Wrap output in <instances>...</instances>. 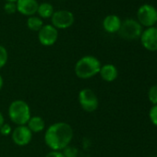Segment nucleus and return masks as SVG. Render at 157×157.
Returning <instances> with one entry per match:
<instances>
[{"label":"nucleus","mask_w":157,"mask_h":157,"mask_svg":"<svg viewBox=\"0 0 157 157\" xmlns=\"http://www.w3.org/2000/svg\"><path fill=\"white\" fill-rule=\"evenodd\" d=\"M12 141L18 146H26L33 140V132L26 125L17 126L11 133Z\"/></svg>","instance_id":"nucleus-8"},{"label":"nucleus","mask_w":157,"mask_h":157,"mask_svg":"<svg viewBox=\"0 0 157 157\" xmlns=\"http://www.w3.org/2000/svg\"><path fill=\"white\" fill-rule=\"evenodd\" d=\"M121 20L117 15H108L103 21V27L108 33H118L121 26Z\"/></svg>","instance_id":"nucleus-13"},{"label":"nucleus","mask_w":157,"mask_h":157,"mask_svg":"<svg viewBox=\"0 0 157 157\" xmlns=\"http://www.w3.org/2000/svg\"><path fill=\"white\" fill-rule=\"evenodd\" d=\"M54 8L50 3H42L38 7L37 13L39 16L43 19H48L51 18L52 15L54 14Z\"/></svg>","instance_id":"nucleus-15"},{"label":"nucleus","mask_w":157,"mask_h":157,"mask_svg":"<svg viewBox=\"0 0 157 157\" xmlns=\"http://www.w3.org/2000/svg\"><path fill=\"white\" fill-rule=\"evenodd\" d=\"M142 31V26L139 23L138 21L134 19H127L121 22L118 34L121 38L131 41L140 38Z\"/></svg>","instance_id":"nucleus-4"},{"label":"nucleus","mask_w":157,"mask_h":157,"mask_svg":"<svg viewBox=\"0 0 157 157\" xmlns=\"http://www.w3.org/2000/svg\"><path fill=\"white\" fill-rule=\"evenodd\" d=\"M58 38V31L53 25H44L38 32V40L44 46H52Z\"/></svg>","instance_id":"nucleus-9"},{"label":"nucleus","mask_w":157,"mask_h":157,"mask_svg":"<svg viewBox=\"0 0 157 157\" xmlns=\"http://www.w3.org/2000/svg\"><path fill=\"white\" fill-rule=\"evenodd\" d=\"M3 86H4V80H3V77L0 75V91L2 90Z\"/></svg>","instance_id":"nucleus-25"},{"label":"nucleus","mask_w":157,"mask_h":157,"mask_svg":"<svg viewBox=\"0 0 157 157\" xmlns=\"http://www.w3.org/2000/svg\"><path fill=\"white\" fill-rule=\"evenodd\" d=\"M44 157H65L61 151H51Z\"/></svg>","instance_id":"nucleus-23"},{"label":"nucleus","mask_w":157,"mask_h":157,"mask_svg":"<svg viewBox=\"0 0 157 157\" xmlns=\"http://www.w3.org/2000/svg\"><path fill=\"white\" fill-rule=\"evenodd\" d=\"M63 155L65 157H78V151L76 147L74 146H70L68 145L67 147H66L63 151H61Z\"/></svg>","instance_id":"nucleus-18"},{"label":"nucleus","mask_w":157,"mask_h":157,"mask_svg":"<svg viewBox=\"0 0 157 157\" xmlns=\"http://www.w3.org/2000/svg\"><path fill=\"white\" fill-rule=\"evenodd\" d=\"M74 136L72 127L66 122H56L50 125L44 133V142L51 151H63Z\"/></svg>","instance_id":"nucleus-1"},{"label":"nucleus","mask_w":157,"mask_h":157,"mask_svg":"<svg viewBox=\"0 0 157 157\" xmlns=\"http://www.w3.org/2000/svg\"><path fill=\"white\" fill-rule=\"evenodd\" d=\"M99 75L101 76L103 81L106 82H113L114 81L117 80V78L118 76V70L115 65L105 64L101 67Z\"/></svg>","instance_id":"nucleus-12"},{"label":"nucleus","mask_w":157,"mask_h":157,"mask_svg":"<svg viewBox=\"0 0 157 157\" xmlns=\"http://www.w3.org/2000/svg\"><path fill=\"white\" fill-rule=\"evenodd\" d=\"M18 1V0H7V2H14V3H16Z\"/></svg>","instance_id":"nucleus-26"},{"label":"nucleus","mask_w":157,"mask_h":157,"mask_svg":"<svg viewBox=\"0 0 157 157\" xmlns=\"http://www.w3.org/2000/svg\"><path fill=\"white\" fill-rule=\"evenodd\" d=\"M9 60V53L3 45H0V69L4 67Z\"/></svg>","instance_id":"nucleus-17"},{"label":"nucleus","mask_w":157,"mask_h":157,"mask_svg":"<svg viewBox=\"0 0 157 157\" xmlns=\"http://www.w3.org/2000/svg\"><path fill=\"white\" fill-rule=\"evenodd\" d=\"M102 65L94 56H84L78 59L74 67L75 75L82 80H88L99 74Z\"/></svg>","instance_id":"nucleus-2"},{"label":"nucleus","mask_w":157,"mask_h":157,"mask_svg":"<svg viewBox=\"0 0 157 157\" xmlns=\"http://www.w3.org/2000/svg\"><path fill=\"white\" fill-rule=\"evenodd\" d=\"M138 21L146 28L153 27L157 22V10L150 4L141 5L137 11Z\"/></svg>","instance_id":"nucleus-6"},{"label":"nucleus","mask_w":157,"mask_h":157,"mask_svg":"<svg viewBox=\"0 0 157 157\" xmlns=\"http://www.w3.org/2000/svg\"><path fill=\"white\" fill-rule=\"evenodd\" d=\"M17 11L25 16L32 17L37 13L39 4L36 0H18L16 2Z\"/></svg>","instance_id":"nucleus-11"},{"label":"nucleus","mask_w":157,"mask_h":157,"mask_svg":"<svg viewBox=\"0 0 157 157\" xmlns=\"http://www.w3.org/2000/svg\"><path fill=\"white\" fill-rule=\"evenodd\" d=\"M148 98L149 101L153 105H157V85H152L148 92Z\"/></svg>","instance_id":"nucleus-19"},{"label":"nucleus","mask_w":157,"mask_h":157,"mask_svg":"<svg viewBox=\"0 0 157 157\" xmlns=\"http://www.w3.org/2000/svg\"><path fill=\"white\" fill-rule=\"evenodd\" d=\"M27 26L31 31L39 32L42 29V27L44 26V22L40 18L32 16L27 20Z\"/></svg>","instance_id":"nucleus-16"},{"label":"nucleus","mask_w":157,"mask_h":157,"mask_svg":"<svg viewBox=\"0 0 157 157\" xmlns=\"http://www.w3.org/2000/svg\"><path fill=\"white\" fill-rule=\"evenodd\" d=\"M155 25H156V26H155V27H156V28H157V22H156V24H155Z\"/></svg>","instance_id":"nucleus-27"},{"label":"nucleus","mask_w":157,"mask_h":157,"mask_svg":"<svg viewBox=\"0 0 157 157\" xmlns=\"http://www.w3.org/2000/svg\"><path fill=\"white\" fill-rule=\"evenodd\" d=\"M74 15L68 10H57L51 17L52 25L56 29H67L74 23Z\"/></svg>","instance_id":"nucleus-7"},{"label":"nucleus","mask_w":157,"mask_h":157,"mask_svg":"<svg viewBox=\"0 0 157 157\" xmlns=\"http://www.w3.org/2000/svg\"><path fill=\"white\" fill-rule=\"evenodd\" d=\"M9 117L10 119L17 126L26 125L32 117L31 107L23 100L18 99L10 103L9 106Z\"/></svg>","instance_id":"nucleus-3"},{"label":"nucleus","mask_w":157,"mask_h":157,"mask_svg":"<svg viewBox=\"0 0 157 157\" xmlns=\"http://www.w3.org/2000/svg\"><path fill=\"white\" fill-rule=\"evenodd\" d=\"M141 45L148 51H157V28L150 27L142 31L140 37Z\"/></svg>","instance_id":"nucleus-10"},{"label":"nucleus","mask_w":157,"mask_h":157,"mask_svg":"<svg viewBox=\"0 0 157 157\" xmlns=\"http://www.w3.org/2000/svg\"><path fill=\"white\" fill-rule=\"evenodd\" d=\"M12 128L10 124H7V123H4L3 126L0 128V133L3 136H9V135H11L12 133Z\"/></svg>","instance_id":"nucleus-22"},{"label":"nucleus","mask_w":157,"mask_h":157,"mask_svg":"<svg viewBox=\"0 0 157 157\" xmlns=\"http://www.w3.org/2000/svg\"><path fill=\"white\" fill-rule=\"evenodd\" d=\"M149 117L151 122L157 127V105H152L149 111Z\"/></svg>","instance_id":"nucleus-20"},{"label":"nucleus","mask_w":157,"mask_h":157,"mask_svg":"<svg viewBox=\"0 0 157 157\" xmlns=\"http://www.w3.org/2000/svg\"><path fill=\"white\" fill-rule=\"evenodd\" d=\"M26 126L29 128V129L33 133H39V132H42L43 130H44L45 121L40 116H33V117H31V118L29 119Z\"/></svg>","instance_id":"nucleus-14"},{"label":"nucleus","mask_w":157,"mask_h":157,"mask_svg":"<svg viewBox=\"0 0 157 157\" xmlns=\"http://www.w3.org/2000/svg\"><path fill=\"white\" fill-rule=\"evenodd\" d=\"M5 123V118H4V116L3 114L0 112V128L3 126V124Z\"/></svg>","instance_id":"nucleus-24"},{"label":"nucleus","mask_w":157,"mask_h":157,"mask_svg":"<svg viewBox=\"0 0 157 157\" xmlns=\"http://www.w3.org/2000/svg\"><path fill=\"white\" fill-rule=\"evenodd\" d=\"M4 10L8 14H14L17 11V5L14 2H7L4 6Z\"/></svg>","instance_id":"nucleus-21"},{"label":"nucleus","mask_w":157,"mask_h":157,"mask_svg":"<svg viewBox=\"0 0 157 157\" xmlns=\"http://www.w3.org/2000/svg\"><path fill=\"white\" fill-rule=\"evenodd\" d=\"M78 100L82 110L88 113L96 111L99 106L98 97L96 94L90 88H84L78 92Z\"/></svg>","instance_id":"nucleus-5"}]
</instances>
